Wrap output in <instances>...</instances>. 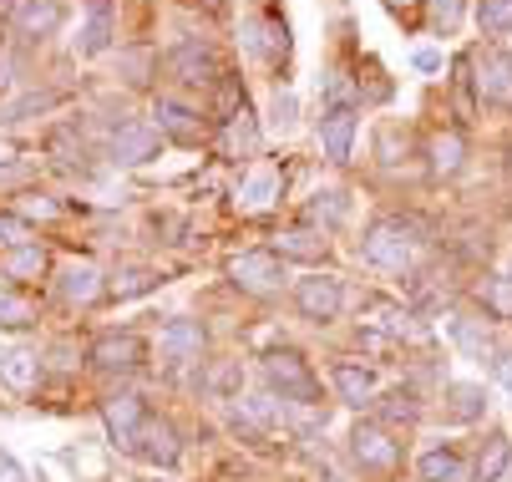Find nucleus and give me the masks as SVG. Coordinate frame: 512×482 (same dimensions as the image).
I'll use <instances>...</instances> for the list:
<instances>
[{
    "label": "nucleus",
    "mask_w": 512,
    "mask_h": 482,
    "mask_svg": "<svg viewBox=\"0 0 512 482\" xmlns=\"http://www.w3.org/2000/svg\"><path fill=\"white\" fill-rule=\"evenodd\" d=\"M264 386L284 401H295V406H320V381L305 366V356H295V351H269L264 356Z\"/></svg>",
    "instance_id": "f03ea898"
},
{
    "label": "nucleus",
    "mask_w": 512,
    "mask_h": 482,
    "mask_svg": "<svg viewBox=\"0 0 512 482\" xmlns=\"http://www.w3.org/2000/svg\"><path fill=\"white\" fill-rule=\"evenodd\" d=\"M142 462H153V467H173L178 462V432L168 427V422H158V417H148L142 422V432H137V447H132Z\"/></svg>",
    "instance_id": "2eb2a0df"
},
{
    "label": "nucleus",
    "mask_w": 512,
    "mask_h": 482,
    "mask_svg": "<svg viewBox=\"0 0 512 482\" xmlns=\"http://www.w3.org/2000/svg\"><path fill=\"white\" fill-rule=\"evenodd\" d=\"M61 26V0H16V31L21 36H51Z\"/></svg>",
    "instance_id": "6ab92c4d"
},
{
    "label": "nucleus",
    "mask_w": 512,
    "mask_h": 482,
    "mask_svg": "<svg viewBox=\"0 0 512 482\" xmlns=\"http://www.w3.org/2000/svg\"><path fill=\"white\" fill-rule=\"evenodd\" d=\"M153 127L168 137V143H178V148H198V143H203V132H208V122H203L193 107L173 102V97H158V107H153Z\"/></svg>",
    "instance_id": "6e6552de"
},
{
    "label": "nucleus",
    "mask_w": 512,
    "mask_h": 482,
    "mask_svg": "<svg viewBox=\"0 0 512 482\" xmlns=\"http://www.w3.org/2000/svg\"><path fill=\"white\" fill-rule=\"evenodd\" d=\"M158 148H163V132L153 122H122L112 132V163H122V168H137V163L158 158Z\"/></svg>",
    "instance_id": "1a4fd4ad"
},
{
    "label": "nucleus",
    "mask_w": 512,
    "mask_h": 482,
    "mask_svg": "<svg viewBox=\"0 0 512 482\" xmlns=\"http://www.w3.org/2000/svg\"><path fill=\"white\" fill-rule=\"evenodd\" d=\"M386 401H391V406H386L391 422H416V396H411V391H391Z\"/></svg>",
    "instance_id": "58836bf2"
},
{
    "label": "nucleus",
    "mask_w": 512,
    "mask_h": 482,
    "mask_svg": "<svg viewBox=\"0 0 512 482\" xmlns=\"http://www.w3.org/2000/svg\"><path fill=\"white\" fill-rule=\"evenodd\" d=\"M447 335H452V346H457L467 361H492V335H487V320L452 310V315H447Z\"/></svg>",
    "instance_id": "4468645a"
},
{
    "label": "nucleus",
    "mask_w": 512,
    "mask_h": 482,
    "mask_svg": "<svg viewBox=\"0 0 512 482\" xmlns=\"http://www.w3.org/2000/svg\"><path fill=\"white\" fill-rule=\"evenodd\" d=\"M6 163H16V148H11V143H0V168H6Z\"/></svg>",
    "instance_id": "a18cd8bd"
},
{
    "label": "nucleus",
    "mask_w": 512,
    "mask_h": 482,
    "mask_svg": "<svg viewBox=\"0 0 512 482\" xmlns=\"http://www.w3.org/2000/svg\"><path fill=\"white\" fill-rule=\"evenodd\" d=\"M213 112H218V122H234V117L244 112V92H239V82H234V77H218V97H213Z\"/></svg>",
    "instance_id": "f704fd0d"
},
{
    "label": "nucleus",
    "mask_w": 512,
    "mask_h": 482,
    "mask_svg": "<svg viewBox=\"0 0 512 482\" xmlns=\"http://www.w3.org/2000/svg\"><path fill=\"white\" fill-rule=\"evenodd\" d=\"M254 148H259V122H254V112L244 107V112L229 122V153H234V158H249Z\"/></svg>",
    "instance_id": "473e14b6"
},
{
    "label": "nucleus",
    "mask_w": 512,
    "mask_h": 482,
    "mask_svg": "<svg viewBox=\"0 0 512 482\" xmlns=\"http://www.w3.org/2000/svg\"><path fill=\"white\" fill-rule=\"evenodd\" d=\"M102 422H107L112 447L132 452L142 422H148V406H142V396H127V391H122V396H107V401H102Z\"/></svg>",
    "instance_id": "423d86ee"
},
{
    "label": "nucleus",
    "mask_w": 512,
    "mask_h": 482,
    "mask_svg": "<svg viewBox=\"0 0 512 482\" xmlns=\"http://www.w3.org/2000/svg\"><path fill=\"white\" fill-rule=\"evenodd\" d=\"M249 46H254L259 56L279 61V56H289V26H284L279 16H254V21H249Z\"/></svg>",
    "instance_id": "b1692460"
},
{
    "label": "nucleus",
    "mask_w": 512,
    "mask_h": 482,
    "mask_svg": "<svg viewBox=\"0 0 512 482\" xmlns=\"http://www.w3.org/2000/svg\"><path fill=\"white\" fill-rule=\"evenodd\" d=\"M350 452H355L360 467H371V472H396L401 467V442H391V432L376 427V422H360L350 432Z\"/></svg>",
    "instance_id": "39448f33"
},
{
    "label": "nucleus",
    "mask_w": 512,
    "mask_h": 482,
    "mask_svg": "<svg viewBox=\"0 0 512 482\" xmlns=\"http://www.w3.org/2000/svg\"><path fill=\"white\" fill-rule=\"evenodd\" d=\"M416 472H421V482H462L467 477V462H462L457 447H431V452H421Z\"/></svg>",
    "instance_id": "4be33fe9"
},
{
    "label": "nucleus",
    "mask_w": 512,
    "mask_h": 482,
    "mask_svg": "<svg viewBox=\"0 0 512 482\" xmlns=\"http://www.w3.org/2000/svg\"><path fill=\"white\" fill-rule=\"evenodd\" d=\"M107 46H112V6H107V0H92V16L82 21L77 51L82 56H102Z\"/></svg>",
    "instance_id": "a878e982"
},
{
    "label": "nucleus",
    "mask_w": 512,
    "mask_h": 482,
    "mask_svg": "<svg viewBox=\"0 0 512 482\" xmlns=\"http://www.w3.org/2000/svg\"><path fill=\"white\" fill-rule=\"evenodd\" d=\"M289 122H295V97H274V127H289Z\"/></svg>",
    "instance_id": "a19ab883"
},
{
    "label": "nucleus",
    "mask_w": 512,
    "mask_h": 482,
    "mask_svg": "<svg viewBox=\"0 0 512 482\" xmlns=\"http://www.w3.org/2000/svg\"><path fill=\"white\" fill-rule=\"evenodd\" d=\"M102 295V274H97V264H66L61 269V300H71V305H92Z\"/></svg>",
    "instance_id": "5701e85b"
},
{
    "label": "nucleus",
    "mask_w": 512,
    "mask_h": 482,
    "mask_svg": "<svg viewBox=\"0 0 512 482\" xmlns=\"http://www.w3.org/2000/svg\"><path fill=\"white\" fill-rule=\"evenodd\" d=\"M426 11H431V26L442 36H452L462 26V0H426Z\"/></svg>",
    "instance_id": "e433bc0d"
},
{
    "label": "nucleus",
    "mask_w": 512,
    "mask_h": 482,
    "mask_svg": "<svg viewBox=\"0 0 512 482\" xmlns=\"http://www.w3.org/2000/svg\"><path fill=\"white\" fill-rule=\"evenodd\" d=\"M0 482H26V472H21V462L11 452H0Z\"/></svg>",
    "instance_id": "37998d69"
},
{
    "label": "nucleus",
    "mask_w": 512,
    "mask_h": 482,
    "mask_svg": "<svg viewBox=\"0 0 512 482\" xmlns=\"http://www.w3.org/2000/svg\"><path fill=\"white\" fill-rule=\"evenodd\" d=\"M345 214H350L345 188H325V193H315V198H310V209H305V219H310V224H325V229H335Z\"/></svg>",
    "instance_id": "c85d7f7f"
},
{
    "label": "nucleus",
    "mask_w": 512,
    "mask_h": 482,
    "mask_svg": "<svg viewBox=\"0 0 512 482\" xmlns=\"http://www.w3.org/2000/svg\"><path fill=\"white\" fill-rule=\"evenodd\" d=\"M295 305H300V315L305 320H315V325H330L335 315H340V305H345V280L340 274H305V280L295 285Z\"/></svg>",
    "instance_id": "20e7f679"
},
{
    "label": "nucleus",
    "mask_w": 512,
    "mask_h": 482,
    "mask_svg": "<svg viewBox=\"0 0 512 482\" xmlns=\"http://www.w3.org/2000/svg\"><path fill=\"white\" fill-rule=\"evenodd\" d=\"M36 320V300L31 295H21L11 280H0V325H31Z\"/></svg>",
    "instance_id": "7c9ffc66"
},
{
    "label": "nucleus",
    "mask_w": 512,
    "mask_h": 482,
    "mask_svg": "<svg viewBox=\"0 0 512 482\" xmlns=\"http://www.w3.org/2000/svg\"><path fill=\"white\" fill-rule=\"evenodd\" d=\"M411 61H416V72H436V66H442V56H436V51H416Z\"/></svg>",
    "instance_id": "c03bdc74"
},
{
    "label": "nucleus",
    "mask_w": 512,
    "mask_h": 482,
    "mask_svg": "<svg viewBox=\"0 0 512 482\" xmlns=\"http://www.w3.org/2000/svg\"><path fill=\"white\" fill-rule=\"evenodd\" d=\"M274 198H279V173L274 168H259V173H249L239 183V209L244 214H269Z\"/></svg>",
    "instance_id": "aec40b11"
},
{
    "label": "nucleus",
    "mask_w": 512,
    "mask_h": 482,
    "mask_svg": "<svg viewBox=\"0 0 512 482\" xmlns=\"http://www.w3.org/2000/svg\"><path fill=\"white\" fill-rule=\"evenodd\" d=\"M386 6H391V11H406V6H411V0H386Z\"/></svg>",
    "instance_id": "49530a36"
},
{
    "label": "nucleus",
    "mask_w": 512,
    "mask_h": 482,
    "mask_svg": "<svg viewBox=\"0 0 512 482\" xmlns=\"http://www.w3.org/2000/svg\"><path fill=\"white\" fill-rule=\"evenodd\" d=\"M325 249H330L325 234H315V229H289V234H279V249H274V254H284V259H320Z\"/></svg>",
    "instance_id": "c756f323"
},
{
    "label": "nucleus",
    "mask_w": 512,
    "mask_h": 482,
    "mask_svg": "<svg viewBox=\"0 0 512 482\" xmlns=\"http://www.w3.org/2000/svg\"><path fill=\"white\" fill-rule=\"evenodd\" d=\"M234 386H239V361H224V366L208 376V391H218V396H229Z\"/></svg>",
    "instance_id": "ea45409f"
},
{
    "label": "nucleus",
    "mask_w": 512,
    "mask_h": 482,
    "mask_svg": "<svg viewBox=\"0 0 512 482\" xmlns=\"http://www.w3.org/2000/svg\"><path fill=\"white\" fill-rule=\"evenodd\" d=\"M335 391L345 406H365V401H376V371L371 366H360V361H340L335 371Z\"/></svg>",
    "instance_id": "a211bd4d"
},
{
    "label": "nucleus",
    "mask_w": 512,
    "mask_h": 482,
    "mask_svg": "<svg viewBox=\"0 0 512 482\" xmlns=\"http://www.w3.org/2000/svg\"><path fill=\"white\" fill-rule=\"evenodd\" d=\"M229 280L244 290V295H279L284 290V259L274 249H244L229 259Z\"/></svg>",
    "instance_id": "7ed1b4c3"
},
{
    "label": "nucleus",
    "mask_w": 512,
    "mask_h": 482,
    "mask_svg": "<svg viewBox=\"0 0 512 482\" xmlns=\"http://www.w3.org/2000/svg\"><path fill=\"white\" fill-rule=\"evenodd\" d=\"M421 224L416 219H376L360 239V259L376 264V269H391V274H406L416 259H421Z\"/></svg>",
    "instance_id": "f257e3e1"
},
{
    "label": "nucleus",
    "mask_w": 512,
    "mask_h": 482,
    "mask_svg": "<svg viewBox=\"0 0 512 482\" xmlns=\"http://www.w3.org/2000/svg\"><path fill=\"white\" fill-rule=\"evenodd\" d=\"M153 285H158V274H153V269H117L112 295H122V300H127V295H148Z\"/></svg>",
    "instance_id": "c9c22d12"
},
{
    "label": "nucleus",
    "mask_w": 512,
    "mask_h": 482,
    "mask_svg": "<svg viewBox=\"0 0 512 482\" xmlns=\"http://www.w3.org/2000/svg\"><path fill=\"white\" fill-rule=\"evenodd\" d=\"M0 381H6L11 391H31L36 381H41V361H36V351H26V346H16V351H6L0 356Z\"/></svg>",
    "instance_id": "393cba45"
},
{
    "label": "nucleus",
    "mask_w": 512,
    "mask_h": 482,
    "mask_svg": "<svg viewBox=\"0 0 512 482\" xmlns=\"http://www.w3.org/2000/svg\"><path fill=\"white\" fill-rule=\"evenodd\" d=\"M492 371H497V386H502V391H507V401H512V351H502Z\"/></svg>",
    "instance_id": "79ce46f5"
},
{
    "label": "nucleus",
    "mask_w": 512,
    "mask_h": 482,
    "mask_svg": "<svg viewBox=\"0 0 512 482\" xmlns=\"http://www.w3.org/2000/svg\"><path fill=\"white\" fill-rule=\"evenodd\" d=\"M507 462H512V442H507L502 432H492V437H487V447L477 452V482H502Z\"/></svg>",
    "instance_id": "cd10ccee"
},
{
    "label": "nucleus",
    "mask_w": 512,
    "mask_h": 482,
    "mask_svg": "<svg viewBox=\"0 0 512 482\" xmlns=\"http://www.w3.org/2000/svg\"><path fill=\"white\" fill-rule=\"evenodd\" d=\"M487 411V391L482 386H467V381H452L447 386V417L452 422H477Z\"/></svg>",
    "instance_id": "bb28decb"
},
{
    "label": "nucleus",
    "mask_w": 512,
    "mask_h": 482,
    "mask_svg": "<svg viewBox=\"0 0 512 482\" xmlns=\"http://www.w3.org/2000/svg\"><path fill=\"white\" fill-rule=\"evenodd\" d=\"M355 127H360L355 107H325V112H320V148H325L330 163H350Z\"/></svg>",
    "instance_id": "9d476101"
},
{
    "label": "nucleus",
    "mask_w": 512,
    "mask_h": 482,
    "mask_svg": "<svg viewBox=\"0 0 512 482\" xmlns=\"http://www.w3.org/2000/svg\"><path fill=\"white\" fill-rule=\"evenodd\" d=\"M472 82H477V77H472V61L457 56V61H452V87H457V97H462V117H472Z\"/></svg>",
    "instance_id": "4c0bfd02"
},
{
    "label": "nucleus",
    "mask_w": 512,
    "mask_h": 482,
    "mask_svg": "<svg viewBox=\"0 0 512 482\" xmlns=\"http://www.w3.org/2000/svg\"><path fill=\"white\" fill-rule=\"evenodd\" d=\"M203 351H208V330L198 320H168L163 325V356L173 366H193V361H203Z\"/></svg>",
    "instance_id": "f8f14e48"
},
{
    "label": "nucleus",
    "mask_w": 512,
    "mask_h": 482,
    "mask_svg": "<svg viewBox=\"0 0 512 482\" xmlns=\"http://www.w3.org/2000/svg\"><path fill=\"white\" fill-rule=\"evenodd\" d=\"M482 305H487L497 320H512V274H487V285H482Z\"/></svg>",
    "instance_id": "72a5a7b5"
},
{
    "label": "nucleus",
    "mask_w": 512,
    "mask_h": 482,
    "mask_svg": "<svg viewBox=\"0 0 512 482\" xmlns=\"http://www.w3.org/2000/svg\"><path fill=\"white\" fill-rule=\"evenodd\" d=\"M168 66H173V77H178V82H188V87H208V82H218L213 51H208L203 41H183V46L168 56Z\"/></svg>",
    "instance_id": "ddd939ff"
},
{
    "label": "nucleus",
    "mask_w": 512,
    "mask_h": 482,
    "mask_svg": "<svg viewBox=\"0 0 512 482\" xmlns=\"http://www.w3.org/2000/svg\"><path fill=\"white\" fill-rule=\"evenodd\" d=\"M426 158H431V173H436V178L462 173V163H467V137H462V132H436L431 148H426Z\"/></svg>",
    "instance_id": "412c9836"
},
{
    "label": "nucleus",
    "mask_w": 512,
    "mask_h": 482,
    "mask_svg": "<svg viewBox=\"0 0 512 482\" xmlns=\"http://www.w3.org/2000/svg\"><path fill=\"white\" fill-rule=\"evenodd\" d=\"M0 274H6L11 285H26V280H41L46 274V249L41 244H31V239H21V244H11L6 254H0Z\"/></svg>",
    "instance_id": "f3484780"
},
{
    "label": "nucleus",
    "mask_w": 512,
    "mask_h": 482,
    "mask_svg": "<svg viewBox=\"0 0 512 482\" xmlns=\"http://www.w3.org/2000/svg\"><path fill=\"white\" fill-rule=\"evenodd\" d=\"M92 366L97 371H137L142 366V340L137 335H102L92 346Z\"/></svg>",
    "instance_id": "dca6fc26"
},
{
    "label": "nucleus",
    "mask_w": 512,
    "mask_h": 482,
    "mask_svg": "<svg viewBox=\"0 0 512 482\" xmlns=\"http://www.w3.org/2000/svg\"><path fill=\"white\" fill-rule=\"evenodd\" d=\"M477 26H482V36H507L512 31V0H477Z\"/></svg>",
    "instance_id": "2f4dec72"
},
{
    "label": "nucleus",
    "mask_w": 512,
    "mask_h": 482,
    "mask_svg": "<svg viewBox=\"0 0 512 482\" xmlns=\"http://www.w3.org/2000/svg\"><path fill=\"white\" fill-rule=\"evenodd\" d=\"M477 92L497 107H512V56L507 51H477Z\"/></svg>",
    "instance_id": "9b49d317"
},
{
    "label": "nucleus",
    "mask_w": 512,
    "mask_h": 482,
    "mask_svg": "<svg viewBox=\"0 0 512 482\" xmlns=\"http://www.w3.org/2000/svg\"><path fill=\"white\" fill-rule=\"evenodd\" d=\"M360 320H365V330L391 335V340H416V335H426L421 320H416L406 305L386 300V295H371V300H365V305H360Z\"/></svg>",
    "instance_id": "0eeeda50"
}]
</instances>
